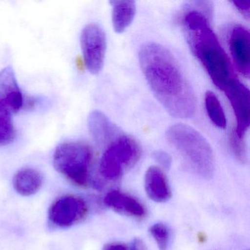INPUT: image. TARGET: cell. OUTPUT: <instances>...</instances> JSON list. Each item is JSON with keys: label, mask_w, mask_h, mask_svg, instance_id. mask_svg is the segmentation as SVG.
Masks as SVG:
<instances>
[{"label": "cell", "mask_w": 250, "mask_h": 250, "mask_svg": "<svg viewBox=\"0 0 250 250\" xmlns=\"http://www.w3.org/2000/svg\"><path fill=\"white\" fill-rule=\"evenodd\" d=\"M139 61L152 92L168 113L191 118L197 106L195 95L172 53L159 43H145L139 50Z\"/></svg>", "instance_id": "1"}, {"label": "cell", "mask_w": 250, "mask_h": 250, "mask_svg": "<svg viewBox=\"0 0 250 250\" xmlns=\"http://www.w3.org/2000/svg\"><path fill=\"white\" fill-rule=\"evenodd\" d=\"M197 8H187L182 19V26L193 55L204 67L213 84L224 90L235 80L230 61L219 43L208 22V17Z\"/></svg>", "instance_id": "2"}, {"label": "cell", "mask_w": 250, "mask_h": 250, "mask_svg": "<svg viewBox=\"0 0 250 250\" xmlns=\"http://www.w3.org/2000/svg\"><path fill=\"white\" fill-rule=\"evenodd\" d=\"M166 137L196 173L206 179L213 176V150L200 132L189 125L175 124L168 128Z\"/></svg>", "instance_id": "3"}, {"label": "cell", "mask_w": 250, "mask_h": 250, "mask_svg": "<svg viewBox=\"0 0 250 250\" xmlns=\"http://www.w3.org/2000/svg\"><path fill=\"white\" fill-rule=\"evenodd\" d=\"M93 152L87 145L79 142L61 143L55 149L53 165L57 171L71 184L87 187Z\"/></svg>", "instance_id": "4"}, {"label": "cell", "mask_w": 250, "mask_h": 250, "mask_svg": "<svg viewBox=\"0 0 250 250\" xmlns=\"http://www.w3.org/2000/svg\"><path fill=\"white\" fill-rule=\"evenodd\" d=\"M141 149L137 142L122 134L106 146L99 164V172L106 181L119 180L140 160Z\"/></svg>", "instance_id": "5"}, {"label": "cell", "mask_w": 250, "mask_h": 250, "mask_svg": "<svg viewBox=\"0 0 250 250\" xmlns=\"http://www.w3.org/2000/svg\"><path fill=\"white\" fill-rule=\"evenodd\" d=\"M80 43L86 68L92 74H99L103 68L106 55L104 31L99 24H87L82 31Z\"/></svg>", "instance_id": "6"}, {"label": "cell", "mask_w": 250, "mask_h": 250, "mask_svg": "<svg viewBox=\"0 0 250 250\" xmlns=\"http://www.w3.org/2000/svg\"><path fill=\"white\" fill-rule=\"evenodd\" d=\"M88 213L87 203L78 196H62L57 199L48 212V218L52 226L68 228L84 220Z\"/></svg>", "instance_id": "7"}, {"label": "cell", "mask_w": 250, "mask_h": 250, "mask_svg": "<svg viewBox=\"0 0 250 250\" xmlns=\"http://www.w3.org/2000/svg\"><path fill=\"white\" fill-rule=\"evenodd\" d=\"M235 114L236 126L234 132L244 139L250 126V90L237 79L224 89Z\"/></svg>", "instance_id": "8"}, {"label": "cell", "mask_w": 250, "mask_h": 250, "mask_svg": "<svg viewBox=\"0 0 250 250\" xmlns=\"http://www.w3.org/2000/svg\"><path fill=\"white\" fill-rule=\"evenodd\" d=\"M23 106V96L12 67L0 71V111L12 115Z\"/></svg>", "instance_id": "9"}, {"label": "cell", "mask_w": 250, "mask_h": 250, "mask_svg": "<svg viewBox=\"0 0 250 250\" xmlns=\"http://www.w3.org/2000/svg\"><path fill=\"white\" fill-rule=\"evenodd\" d=\"M229 50L240 72L249 78L250 74V33L241 25L232 29L229 39Z\"/></svg>", "instance_id": "10"}, {"label": "cell", "mask_w": 250, "mask_h": 250, "mask_svg": "<svg viewBox=\"0 0 250 250\" xmlns=\"http://www.w3.org/2000/svg\"><path fill=\"white\" fill-rule=\"evenodd\" d=\"M104 204L117 213L137 219H144L147 210L134 196L120 190H112L105 196Z\"/></svg>", "instance_id": "11"}, {"label": "cell", "mask_w": 250, "mask_h": 250, "mask_svg": "<svg viewBox=\"0 0 250 250\" xmlns=\"http://www.w3.org/2000/svg\"><path fill=\"white\" fill-rule=\"evenodd\" d=\"M87 122L90 134L99 146H107L122 134V131L100 111L90 112Z\"/></svg>", "instance_id": "12"}, {"label": "cell", "mask_w": 250, "mask_h": 250, "mask_svg": "<svg viewBox=\"0 0 250 250\" xmlns=\"http://www.w3.org/2000/svg\"><path fill=\"white\" fill-rule=\"evenodd\" d=\"M145 188L149 198L156 203H165L172 197V191L167 178L158 167H150L146 171Z\"/></svg>", "instance_id": "13"}, {"label": "cell", "mask_w": 250, "mask_h": 250, "mask_svg": "<svg viewBox=\"0 0 250 250\" xmlns=\"http://www.w3.org/2000/svg\"><path fill=\"white\" fill-rule=\"evenodd\" d=\"M43 178L39 171L33 168H23L13 178V185L20 195L28 197L36 194L43 186Z\"/></svg>", "instance_id": "14"}, {"label": "cell", "mask_w": 250, "mask_h": 250, "mask_svg": "<svg viewBox=\"0 0 250 250\" xmlns=\"http://www.w3.org/2000/svg\"><path fill=\"white\" fill-rule=\"evenodd\" d=\"M112 20L114 30L117 33H122L131 25L136 15L137 5L134 1L115 0L111 1Z\"/></svg>", "instance_id": "15"}, {"label": "cell", "mask_w": 250, "mask_h": 250, "mask_svg": "<svg viewBox=\"0 0 250 250\" xmlns=\"http://www.w3.org/2000/svg\"><path fill=\"white\" fill-rule=\"evenodd\" d=\"M206 112L211 122L219 128H226L227 118L223 108L216 95L211 91L206 92L205 95Z\"/></svg>", "instance_id": "16"}, {"label": "cell", "mask_w": 250, "mask_h": 250, "mask_svg": "<svg viewBox=\"0 0 250 250\" xmlns=\"http://www.w3.org/2000/svg\"><path fill=\"white\" fill-rule=\"evenodd\" d=\"M17 136L11 115L0 111V147L8 146Z\"/></svg>", "instance_id": "17"}, {"label": "cell", "mask_w": 250, "mask_h": 250, "mask_svg": "<svg viewBox=\"0 0 250 250\" xmlns=\"http://www.w3.org/2000/svg\"><path fill=\"white\" fill-rule=\"evenodd\" d=\"M150 233L156 241L159 250H167L170 241L169 228L162 222L154 224L150 227Z\"/></svg>", "instance_id": "18"}, {"label": "cell", "mask_w": 250, "mask_h": 250, "mask_svg": "<svg viewBox=\"0 0 250 250\" xmlns=\"http://www.w3.org/2000/svg\"><path fill=\"white\" fill-rule=\"evenodd\" d=\"M229 143L231 151L235 159L241 163H246L247 161V152L244 139L240 138L233 131L229 137Z\"/></svg>", "instance_id": "19"}, {"label": "cell", "mask_w": 250, "mask_h": 250, "mask_svg": "<svg viewBox=\"0 0 250 250\" xmlns=\"http://www.w3.org/2000/svg\"><path fill=\"white\" fill-rule=\"evenodd\" d=\"M155 160L165 169H169L172 165V157L164 150H156L153 153Z\"/></svg>", "instance_id": "20"}, {"label": "cell", "mask_w": 250, "mask_h": 250, "mask_svg": "<svg viewBox=\"0 0 250 250\" xmlns=\"http://www.w3.org/2000/svg\"><path fill=\"white\" fill-rule=\"evenodd\" d=\"M232 3L235 5V8L239 11L244 17H250V4L249 2H240V1H233Z\"/></svg>", "instance_id": "21"}, {"label": "cell", "mask_w": 250, "mask_h": 250, "mask_svg": "<svg viewBox=\"0 0 250 250\" xmlns=\"http://www.w3.org/2000/svg\"><path fill=\"white\" fill-rule=\"evenodd\" d=\"M102 250H128V247L123 243H109L104 245Z\"/></svg>", "instance_id": "22"}, {"label": "cell", "mask_w": 250, "mask_h": 250, "mask_svg": "<svg viewBox=\"0 0 250 250\" xmlns=\"http://www.w3.org/2000/svg\"><path fill=\"white\" fill-rule=\"evenodd\" d=\"M128 250H147L146 244L140 238H135L130 244Z\"/></svg>", "instance_id": "23"}]
</instances>
